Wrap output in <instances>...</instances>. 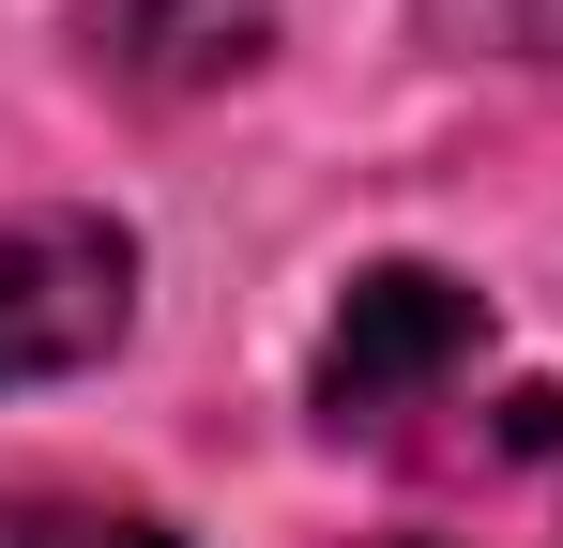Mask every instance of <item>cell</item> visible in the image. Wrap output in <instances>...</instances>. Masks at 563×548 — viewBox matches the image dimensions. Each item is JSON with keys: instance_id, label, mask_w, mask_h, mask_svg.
<instances>
[{"instance_id": "6da1fadb", "label": "cell", "mask_w": 563, "mask_h": 548, "mask_svg": "<svg viewBox=\"0 0 563 548\" xmlns=\"http://www.w3.org/2000/svg\"><path fill=\"white\" fill-rule=\"evenodd\" d=\"M487 381V305L442 260H380L351 274V305L320 320V427L380 457H442V412H472Z\"/></svg>"}, {"instance_id": "7a4b0ae2", "label": "cell", "mask_w": 563, "mask_h": 548, "mask_svg": "<svg viewBox=\"0 0 563 548\" xmlns=\"http://www.w3.org/2000/svg\"><path fill=\"white\" fill-rule=\"evenodd\" d=\"M122 320H137V244L107 213H0V396L107 365Z\"/></svg>"}, {"instance_id": "3957f363", "label": "cell", "mask_w": 563, "mask_h": 548, "mask_svg": "<svg viewBox=\"0 0 563 548\" xmlns=\"http://www.w3.org/2000/svg\"><path fill=\"white\" fill-rule=\"evenodd\" d=\"M275 46V0H122V62L153 91H198V77H244Z\"/></svg>"}, {"instance_id": "277c9868", "label": "cell", "mask_w": 563, "mask_h": 548, "mask_svg": "<svg viewBox=\"0 0 563 548\" xmlns=\"http://www.w3.org/2000/svg\"><path fill=\"white\" fill-rule=\"evenodd\" d=\"M0 548H184V534H153V518H122V503H46V487H15V503H0Z\"/></svg>"}, {"instance_id": "5b68a950", "label": "cell", "mask_w": 563, "mask_h": 548, "mask_svg": "<svg viewBox=\"0 0 563 548\" xmlns=\"http://www.w3.org/2000/svg\"><path fill=\"white\" fill-rule=\"evenodd\" d=\"M427 31L487 62H563V0H427Z\"/></svg>"}, {"instance_id": "8992f818", "label": "cell", "mask_w": 563, "mask_h": 548, "mask_svg": "<svg viewBox=\"0 0 563 548\" xmlns=\"http://www.w3.org/2000/svg\"><path fill=\"white\" fill-rule=\"evenodd\" d=\"M380 548H442V534H380Z\"/></svg>"}]
</instances>
